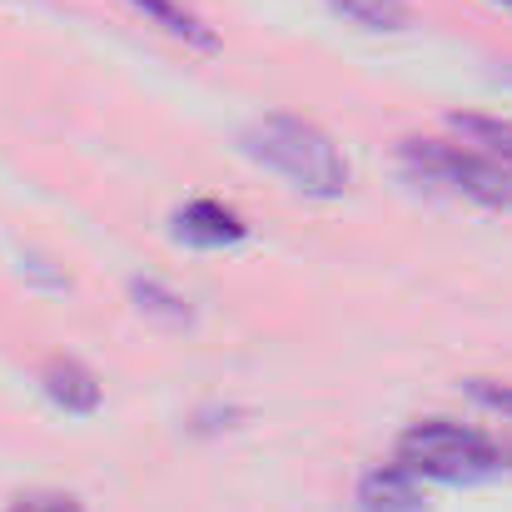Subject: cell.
Segmentation results:
<instances>
[{"mask_svg": "<svg viewBox=\"0 0 512 512\" xmlns=\"http://www.w3.org/2000/svg\"><path fill=\"white\" fill-rule=\"evenodd\" d=\"M130 299H135V309H140L145 319L170 324V329H184V324L194 319V314H189V299L174 294L170 284H160V279H135V284H130Z\"/></svg>", "mask_w": 512, "mask_h": 512, "instance_id": "30bf717a", "label": "cell"}, {"mask_svg": "<svg viewBox=\"0 0 512 512\" xmlns=\"http://www.w3.org/2000/svg\"><path fill=\"white\" fill-rule=\"evenodd\" d=\"M40 383H45V398L75 418H90L100 408V378L80 363V358H50L40 368Z\"/></svg>", "mask_w": 512, "mask_h": 512, "instance_id": "5b68a950", "label": "cell"}, {"mask_svg": "<svg viewBox=\"0 0 512 512\" xmlns=\"http://www.w3.org/2000/svg\"><path fill=\"white\" fill-rule=\"evenodd\" d=\"M398 170L413 184H428L438 194L468 199L478 209H512V174L488 160L473 145H448L433 135H408L398 145Z\"/></svg>", "mask_w": 512, "mask_h": 512, "instance_id": "3957f363", "label": "cell"}, {"mask_svg": "<svg viewBox=\"0 0 512 512\" xmlns=\"http://www.w3.org/2000/svg\"><path fill=\"white\" fill-rule=\"evenodd\" d=\"M488 5H503V10H512V0H488Z\"/></svg>", "mask_w": 512, "mask_h": 512, "instance_id": "4fadbf2b", "label": "cell"}, {"mask_svg": "<svg viewBox=\"0 0 512 512\" xmlns=\"http://www.w3.org/2000/svg\"><path fill=\"white\" fill-rule=\"evenodd\" d=\"M468 393H473L483 408L508 413V418H512V383H498V378H468Z\"/></svg>", "mask_w": 512, "mask_h": 512, "instance_id": "8fae6325", "label": "cell"}, {"mask_svg": "<svg viewBox=\"0 0 512 512\" xmlns=\"http://www.w3.org/2000/svg\"><path fill=\"white\" fill-rule=\"evenodd\" d=\"M453 130H458L473 150H483L488 160H498V165L512 174V120L478 115V110H458V115H453Z\"/></svg>", "mask_w": 512, "mask_h": 512, "instance_id": "ba28073f", "label": "cell"}, {"mask_svg": "<svg viewBox=\"0 0 512 512\" xmlns=\"http://www.w3.org/2000/svg\"><path fill=\"white\" fill-rule=\"evenodd\" d=\"M239 145L259 170L279 174L289 189H299L309 199H343L348 184H353L348 155L334 145V135L319 130L304 115H289V110L259 115V120L244 125Z\"/></svg>", "mask_w": 512, "mask_h": 512, "instance_id": "6da1fadb", "label": "cell"}, {"mask_svg": "<svg viewBox=\"0 0 512 512\" xmlns=\"http://www.w3.org/2000/svg\"><path fill=\"white\" fill-rule=\"evenodd\" d=\"M130 10H140L150 25H160L165 35L184 40V45H199V50H214V30L184 5V0H125Z\"/></svg>", "mask_w": 512, "mask_h": 512, "instance_id": "52a82bcc", "label": "cell"}, {"mask_svg": "<svg viewBox=\"0 0 512 512\" xmlns=\"http://www.w3.org/2000/svg\"><path fill=\"white\" fill-rule=\"evenodd\" d=\"M249 234L244 214L229 209L224 199H189L179 214H174V239L189 244V249H229Z\"/></svg>", "mask_w": 512, "mask_h": 512, "instance_id": "277c9868", "label": "cell"}, {"mask_svg": "<svg viewBox=\"0 0 512 512\" xmlns=\"http://www.w3.org/2000/svg\"><path fill=\"white\" fill-rule=\"evenodd\" d=\"M503 75H508V85H512V65H508V70H503Z\"/></svg>", "mask_w": 512, "mask_h": 512, "instance_id": "5bb4252c", "label": "cell"}, {"mask_svg": "<svg viewBox=\"0 0 512 512\" xmlns=\"http://www.w3.org/2000/svg\"><path fill=\"white\" fill-rule=\"evenodd\" d=\"M393 463L408 468L413 478H433V483H483L508 473V453L503 443H493L478 428H463L453 418H423L408 423L398 433Z\"/></svg>", "mask_w": 512, "mask_h": 512, "instance_id": "7a4b0ae2", "label": "cell"}, {"mask_svg": "<svg viewBox=\"0 0 512 512\" xmlns=\"http://www.w3.org/2000/svg\"><path fill=\"white\" fill-rule=\"evenodd\" d=\"M5 512H80V503L75 498H60V493H35V498L10 503Z\"/></svg>", "mask_w": 512, "mask_h": 512, "instance_id": "7c38bea8", "label": "cell"}, {"mask_svg": "<svg viewBox=\"0 0 512 512\" xmlns=\"http://www.w3.org/2000/svg\"><path fill=\"white\" fill-rule=\"evenodd\" d=\"M343 20L363 25V30H378V35H398L413 25V10L408 0H329Z\"/></svg>", "mask_w": 512, "mask_h": 512, "instance_id": "9c48e42d", "label": "cell"}, {"mask_svg": "<svg viewBox=\"0 0 512 512\" xmlns=\"http://www.w3.org/2000/svg\"><path fill=\"white\" fill-rule=\"evenodd\" d=\"M358 508L363 512H423V493L418 478L398 463H383L373 473H363L358 483Z\"/></svg>", "mask_w": 512, "mask_h": 512, "instance_id": "8992f818", "label": "cell"}]
</instances>
